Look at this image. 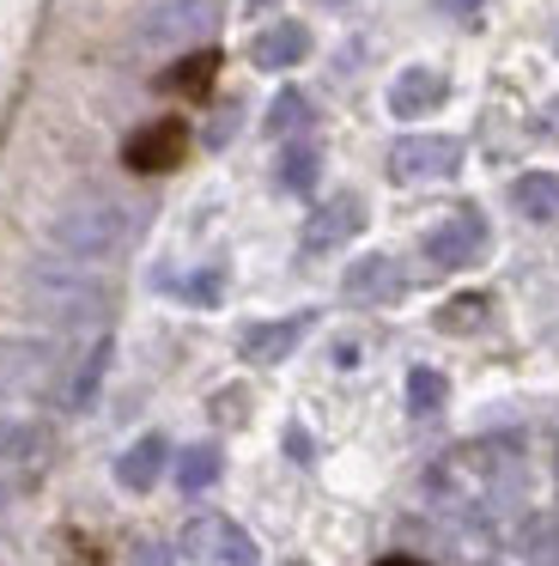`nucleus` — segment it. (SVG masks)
Masks as SVG:
<instances>
[{
    "mask_svg": "<svg viewBox=\"0 0 559 566\" xmlns=\"http://www.w3.org/2000/svg\"><path fill=\"white\" fill-rule=\"evenodd\" d=\"M165 457H170V451H165V439H158V432H146V439L116 463V481H122L128 493H146L158 475H165Z\"/></svg>",
    "mask_w": 559,
    "mask_h": 566,
    "instance_id": "obj_14",
    "label": "nucleus"
},
{
    "mask_svg": "<svg viewBox=\"0 0 559 566\" xmlns=\"http://www.w3.org/2000/svg\"><path fill=\"white\" fill-rule=\"evenodd\" d=\"M49 347L43 342H0V420H31L49 390Z\"/></svg>",
    "mask_w": 559,
    "mask_h": 566,
    "instance_id": "obj_3",
    "label": "nucleus"
},
{
    "mask_svg": "<svg viewBox=\"0 0 559 566\" xmlns=\"http://www.w3.org/2000/svg\"><path fill=\"white\" fill-rule=\"evenodd\" d=\"M213 0H165V7H152L140 25L146 43H182V38H201L207 25H213Z\"/></svg>",
    "mask_w": 559,
    "mask_h": 566,
    "instance_id": "obj_8",
    "label": "nucleus"
},
{
    "mask_svg": "<svg viewBox=\"0 0 559 566\" xmlns=\"http://www.w3.org/2000/svg\"><path fill=\"white\" fill-rule=\"evenodd\" d=\"M304 55H310V31L292 25V19L267 25L262 38L250 43V62H255V67H267V74H280V67H292V62H304Z\"/></svg>",
    "mask_w": 559,
    "mask_h": 566,
    "instance_id": "obj_11",
    "label": "nucleus"
},
{
    "mask_svg": "<svg viewBox=\"0 0 559 566\" xmlns=\"http://www.w3.org/2000/svg\"><path fill=\"white\" fill-rule=\"evenodd\" d=\"M437 7H444V13H456V19H468L474 7H481V0H437Z\"/></svg>",
    "mask_w": 559,
    "mask_h": 566,
    "instance_id": "obj_25",
    "label": "nucleus"
},
{
    "mask_svg": "<svg viewBox=\"0 0 559 566\" xmlns=\"http://www.w3.org/2000/svg\"><path fill=\"white\" fill-rule=\"evenodd\" d=\"M250 7H274V0H250Z\"/></svg>",
    "mask_w": 559,
    "mask_h": 566,
    "instance_id": "obj_27",
    "label": "nucleus"
},
{
    "mask_svg": "<svg viewBox=\"0 0 559 566\" xmlns=\"http://www.w3.org/2000/svg\"><path fill=\"white\" fill-rule=\"evenodd\" d=\"M298 123H304V98L298 92H280L274 111H267V135H292Z\"/></svg>",
    "mask_w": 559,
    "mask_h": 566,
    "instance_id": "obj_21",
    "label": "nucleus"
},
{
    "mask_svg": "<svg viewBox=\"0 0 559 566\" xmlns=\"http://www.w3.org/2000/svg\"><path fill=\"white\" fill-rule=\"evenodd\" d=\"M304 323H310V317H280V323H255V329H243L238 354L250 359V366H274V359H286L292 347H298Z\"/></svg>",
    "mask_w": 559,
    "mask_h": 566,
    "instance_id": "obj_12",
    "label": "nucleus"
},
{
    "mask_svg": "<svg viewBox=\"0 0 559 566\" xmlns=\"http://www.w3.org/2000/svg\"><path fill=\"white\" fill-rule=\"evenodd\" d=\"M182 293H189L194 305H219V293H225V286H219V274H201V281H189Z\"/></svg>",
    "mask_w": 559,
    "mask_h": 566,
    "instance_id": "obj_23",
    "label": "nucleus"
},
{
    "mask_svg": "<svg viewBox=\"0 0 559 566\" xmlns=\"http://www.w3.org/2000/svg\"><path fill=\"white\" fill-rule=\"evenodd\" d=\"M359 226H365V201L359 196H335V201H323V208L310 213V226H304V250H310V256H323V250L347 244Z\"/></svg>",
    "mask_w": 559,
    "mask_h": 566,
    "instance_id": "obj_9",
    "label": "nucleus"
},
{
    "mask_svg": "<svg viewBox=\"0 0 559 566\" xmlns=\"http://www.w3.org/2000/svg\"><path fill=\"white\" fill-rule=\"evenodd\" d=\"M437 402H444V378H437L432 366L408 371V408H413V415H432Z\"/></svg>",
    "mask_w": 559,
    "mask_h": 566,
    "instance_id": "obj_20",
    "label": "nucleus"
},
{
    "mask_svg": "<svg viewBox=\"0 0 559 566\" xmlns=\"http://www.w3.org/2000/svg\"><path fill=\"white\" fill-rule=\"evenodd\" d=\"M444 74H432V67H408V74L389 86V111L395 116H432L437 104H444Z\"/></svg>",
    "mask_w": 559,
    "mask_h": 566,
    "instance_id": "obj_13",
    "label": "nucleus"
},
{
    "mask_svg": "<svg viewBox=\"0 0 559 566\" xmlns=\"http://www.w3.org/2000/svg\"><path fill=\"white\" fill-rule=\"evenodd\" d=\"M286 566H304V560H286Z\"/></svg>",
    "mask_w": 559,
    "mask_h": 566,
    "instance_id": "obj_29",
    "label": "nucleus"
},
{
    "mask_svg": "<svg viewBox=\"0 0 559 566\" xmlns=\"http://www.w3.org/2000/svg\"><path fill=\"white\" fill-rule=\"evenodd\" d=\"M474 317H486V298H450V305L437 311L444 329H474Z\"/></svg>",
    "mask_w": 559,
    "mask_h": 566,
    "instance_id": "obj_22",
    "label": "nucleus"
},
{
    "mask_svg": "<svg viewBox=\"0 0 559 566\" xmlns=\"http://www.w3.org/2000/svg\"><path fill=\"white\" fill-rule=\"evenodd\" d=\"M189 554L201 566H262L255 536L243 524H231V517H201V524L189 530Z\"/></svg>",
    "mask_w": 559,
    "mask_h": 566,
    "instance_id": "obj_5",
    "label": "nucleus"
},
{
    "mask_svg": "<svg viewBox=\"0 0 559 566\" xmlns=\"http://www.w3.org/2000/svg\"><path fill=\"white\" fill-rule=\"evenodd\" d=\"M104 281H97L85 262H36L31 269V311L43 323H55V329H92V323H104Z\"/></svg>",
    "mask_w": 559,
    "mask_h": 566,
    "instance_id": "obj_2",
    "label": "nucleus"
},
{
    "mask_svg": "<svg viewBox=\"0 0 559 566\" xmlns=\"http://www.w3.org/2000/svg\"><path fill=\"white\" fill-rule=\"evenodd\" d=\"M182 153H189V128L165 116V123H146L140 135L122 147V159H128V171H170Z\"/></svg>",
    "mask_w": 559,
    "mask_h": 566,
    "instance_id": "obj_7",
    "label": "nucleus"
},
{
    "mask_svg": "<svg viewBox=\"0 0 559 566\" xmlns=\"http://www.w3.org/2000/svg\"><path fill=\"white\" fill-rule=\"evenodd\" d=\"M213 74H219V55H213V50H201V55H189V62L170 67L165 86H170V92H182V98H201V92L213 86Z\"/></svg>",
    "mask_w": 559,
    "mask_h": 566,
    "instance_id": "obj_17",
    "label": "nucleus"
},
{
    "mask_svg": "<svg viewBox=\"0 0 559 566\" xmlns=\"http://www.w3.org/2000/svg\"><path fill=\"white\" fill-rule=\"evenodd\" d=\"M377 566H420V560H408V554H389V560H377Z\"/></svg>",
    "mask_w": 559,
    "mask_h": 566,
    "instance_id": "obj_26",
    "label": "nucleus"
},
{
    "mask_svg": "<svg viewBox=\"0 0 559 566\" xmlns=\"http://www.w3.org/2000/svg\"><path fill=\"white\" fill-rule=\"evenodd\" d=\"M323 7H340V0H323Z\"/></svg>",
    "mask_w": 559,
    "mask_h": 566,
    "instance_id": "obj_28",
    "label": "nucleus"
},
{
    "mask_svg": "<svg viewBox=\"0 0 559 566\" xmlns=\"http://www.w3.org/2000/svg\"><path fill=\"white\" fill-rule=\"evenodd\" d=\"M510 201H517V213H529V220H553V213H559V177H553V171L517 177Z\"/></svg>",
    "mask_w": 559,
    "mask_h": 566,
    "instance_id": "obj_16",
    "label": "nucleus"
},
{
    "mask_svg": "<svg viewBox=\"0 0 559 566\" xmlns=\"http://www.w3.org/2000/svg\"><path fill=\"white\" fill-rule=\"evenodd\" d=\"M134 232V213L128 201L116 196H80L67 201V208L49 220V250L67 262H85V269H97V262H109L122 244H128Z\"/></svg>",
    "mask_w": 559,
    "mask_h": 566,
    "instance_id": "obj_1",
    "label": "nucleus"
},
{
    "mask_svg": "<svg viewBox=\"0 0 559 566\" xmlns=\"http://www.w3.org/2000/svg\"><path fill=\"white\" fill-rule=\"evenodd\" d=\"M310 184H316V147H286V159H280V189L304 196Z\"/></svg>",
    "mask_w": 559,
    "mask_h": 566,
    "instance_id": "obj_19",
    "label": "nucleus"
},
{
    "mask_svg": "<svg viewBox=\"0 0 559 566\" xmlns=\"http://www.w3.org/2000/svg\"><path fill=\"white\" fill-rule=\"evenodd\" d=\"M177 481H182V493H201V488H213V481H219V451H213V444H194V451H182V469H177Z\"/></svg>",
    "mask_w": 559,
    "mask_h": 566,
    "instance_id": "obj_18",
    "label": "nucleus"
},
{
    "mask_svg": "<svg viewBox=\"0 0 559 566\" xmlns=\"http://www.w3.org/2000/svg\"><path fill=\"white\" fill-rule=\"evenodd\" d=\"M462 165V147L450 135H408L389 147V171L401 184H425V177H450Z\"/></svg>",
    "mask_w": 559,
    "mask_h": 566,
    "instance_id": "obj_4",
    "label": "nucleus"
},
{
    "mask_svg": "<svg viewBox=\"0 0 559 566\" xmlns=\"http://www.w3.org/2000/svg\"><path fill=\"white\" fill-rule=\"evenodd\" d=\"M395 293H401V274L389 256H365L347 274V298H359V305H377V298H395Z\"/></svg>",
    "mask_w": 559,
    "mask_h": 566,
    "instance_id": "obj_15",
    "label": "nucleus"
},
{
    "mask_svg": "<svg viewBox=\"0 0 559 566\" xmlns=\"http://www.w3.org/2000/svg\"><path fill=\"white\" fill-rule=\"evenodd\" d=\"M134 566H170V548H158V542H140V548H134Z\"/></svg>",
    "mask_w": 559,
    "mask_h": 566,
    "instance_id": "obj_24",
    "label": "nucleus"
},
{
    "mask_svg": "<svg viewBox=\"0 0 559 566\" xmlns=\"http://www.w3.org/2000/svg\"><path fill=\"white\" fill-rule=\"evenodd\" d=\"M481 250H486V220L481 213H450L444 226L425 232V256H432L437 269H468V262H481Z\"/></svg>",
    "mask_w": 559,
    "mask_h": 566,
    "instance_id": "obj_6",
    "label": "nucleus"
},
{
    "mask_svg": "<svg viewBox=\"0 0 559 566\" xmlns=\"http://www.w3.org/2000/svg\"><path fill=\"white\" fill-rule=\"evenodd\" d=\"M104 371H109V335H97V342L80 354V366L61 378V396H55V402L67 408V415H85V408L97 402V390H104Z\"/></svg>",
    "mask_w": 559,
    "mask_h": 566,
    "instance_id": "obj_10",
    "label": "nucleus"
}]
</instances>
